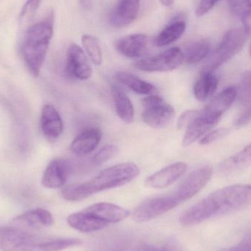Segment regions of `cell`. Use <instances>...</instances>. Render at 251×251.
<instances>
[{"mask_svg": "<svg viewBox=\"0 0 251 251\" xmlns=\"http://www.w3.org/2000/svg\"><path fill=\"white\" fill-rule=\"evenodd\" d=\"M250 54H251V46H250Z\"/></svg>", "mask_w": 251, "mask_h": 251, "instance_id": "41", "label": "cell"}, {"mask_svg": "<svg viewBox=\"0 0 251 251\" xmlns=\"http://www.w3.org/2000/svg\"><path fill=\"white\" fill-rule=\"evenodd\" d=\"M119 149L115 145L104 146L95 153L88 161V168H95L110 160L117 155Z\"/></svg>", "mask_w": 251, "mask_h": 251, "instance_id": "30", "label": "cell"}, {"mask_svg": "<svg viewBox=\"0 0 251 251\" xmlns=\"http://www.w3.org/2000/svg\"><path fill=\"white\" fill-rule=\"evenodd\" d=\"M72 166L68 160L56 158L49 164L43 175L41 184L46 188L57 189L66 184Z\"/></svg>", "mask_w": 251, "mask_h": 251, "instance_id": "12", "label": "cell"}, {"mask_svg": "<svg viewBox=\"0 0 251 251\" xmlns=\"http://www.w3.org/2000/svg\"><path fill=\"white\" fill-rule=\"evenodd\" d=\"M250 34V26L246 25L228 31L208 59L202 72H214L215 69L233 58L243 50Z\"/></svg>", "mask_w": 251, "mask_h": 251, "instance_id": "5", "label": "cell"}, {"mask_svg": "<svg viewBox=\"0 0 251 251\" xmlns=\"http://www.w3.org/2000/svg\"><path fill=\"white\" fill-rule=\"evenodd\" d=\"M228 131L229 130L227 128H220L214 131H210L201 139L200 144L208 145L214 143L219 139L225 137L228 134Z\"/></svg>", "mask_w": 251, "mask_h": 251, "instance_id": "33", "label": "cell"}, {"mask_svg": "<svg viewBox=\"0 0 251 251\" xmlns=\"http://www.w3.org/2000/svg\"><path fill=\"white\" fill-rule=\"evenodd\" d=\"M251 165V143L236 154L222 162L221 171L231 173Z\"/></svg>", "mask_w": 251, "mask_h": 251, "instance_id": "27", "label": "cell"}, {"mask_svg": "<svg viewBox=\"0 0 251 251\" xmlns=\"http://www.w3.org/2000/svg\"><path fill=\"white\" fill-rule=\"evenodd\" d=\"M218 251H241L239 249V248L237 246H233L231 248H226V249H223L221 250Z\"/></svg>", "mask_w": 251, "mask_h": 251, "instance_id": "40", "label": "cell"}, {"mask_svg": "<svg viewBox=\"0 0 251 251\" xmlns=\"http://www.w3.org/2000/svg\"><path fill=\"white\" fill-rule=\"evenodd\" d=\"M54 12L29 26L24 35L22 54L31 75L38 76L44 64L54 33Z\"/></svg>", "mask_w": 251, "mask_h": 251, "instance_id": "4", "label": "cell"}, {"mask_svg": "<svg viewBox=\"0 0 251 251\" xmlns=\"http://www.w3.org/2000/svg\"><path fill=\"white\" fill-rule=\"evenodd\" d=\"M187 170V165L185 162H175L148 177L145 184L151 188H165L181 178Z\"/></svg>", "mask_w": 251, "mask_h": 251, "instance_id": "13", "label": "cell"}, {"mask_svg": "<svg viewBox=\"0 0 251 251\" xmlns=\"http://www.w3.org/2000/svg\"><path fill=\"white\" fill-rule=\"evenodd\" d=\"M41 128L44 137L51 142L55 141L63 134V120L57 110L51 104H45L43 107Z\"/></svg>", "mask_w": 251, "mask_h": 251, "instance_id": "16", "label": "cell"}, {"mask_svg": "<svg viewBox=\"0 0 251 251\" xmlns=\"http://www.w3.org/2000/svg\"><path fill=\"white\" fill-rule=\"evenodd\" d=\"M80 2L85 8L90 9L92 4V0H80Z\"/></svg>", "mask_w": 251, "mask_h": 251, "instance_id": "38", "label": "cell"}, {"mask_svg": "<svg viewBox=\"0 0 251 251\" xmlns=\"http://www.w3.org/2000/svg\"><path fill=\"white\" fill-rule=\"evenodd\" d=\"M237 97L243 108L236 122V125L240 126L247 125L251 121V72L246 74L243 76L240 87L237 89Z\"/></svg>", "mask_w": 251, "mask_h": 251, "instance_id": "23", "label": "cell"}, {"mask_svg": "<svg viewBox=\"0 0 251 251\" xmlns=\"http://www.w3.org/2000/svg\"><path fill=\"white\" fill-rule=\"evenodd\" d=\"M66 72L71 77L81 81L87 80L92 76L89 60L77 44H71L68 49Z\"/></svg>", "mask_w": 251, "mask_h": 251, "instance_id": "10", "label": "cell"}, {"mask_svg": "<svg viewBox=\"0 0 251 251\" xmlns=\"http://www.w3.org/2000/svg\"><path fill=\"white\" fill-rule=\"evenodd\" d=\"M233 13L243 21L251 19V0H226Z\"/></svg>", "mask_w": 251, "mask_h": 251, "instance_id": "31", "label": "cell"}, {"mask_svg": "<svg viewBox=\"0 0 251 251\" xmlns=\"http://www.w3.org/2000/svg\"><path fill=\"white\" fill-rule=\"evenodd\" d=\"M237 247L241 251H251V236L246 237L241 243H239Z\"/></svg>", "mask_w": 251, "mask_h": 251, "instance_id": "37", "label": "cell"}, {"mask_svg": "<svg viewBox=\"0 0 251 251\" xmlns=\"http://www.w3.org/2000/svg\"><path fill=\"white\" fill-rule=\"evenodd\" d=\"M115 78L119 83L125 85L133 92L140 95H155L157 93L156 87L152 84L143 80L133 74L127 72H118Z\"/></svg>", "mask_w": 251, "mask_h": 251, "instance_id": "24", "label": "cell"}, {"mask_svg": "<svg viewBox=\"0 0 251 251\" xmlns=\"http://www.w3.org/2000/svg\"><path fill=\"white\" fill-rule=\"evenodd\" d=\"M184 62L181 49L173 47L153 57L136 62L135 67L145 72H167L178 69Z\"/></svg>", "mask_w": 251, "mask_h": 251, "instance_id": "8", "label": "cell"}, {"mask_svg": "<svg viewBox=\"0 0 251 251\" xmlns=\"http://www.w3.org/2000/svg\"><path fill=\"white\" fill-rule=\"evenodd\" d=\"M237 98V89L228 87L217 94L205 106L201 113L209 120L218 124L223 115L230 108Z\"/></svg>", "mask_w": 251, "mask_h": 251, "instance_id": "11", "label": "cell"}, {"mask_svg": "<svg viewBox=\"0 0 251 251\" xmlns=\"http://www.w3.org/2000/svg\"><path fill=\"white\" fill-rule=\"evenodd\" d=\"M160 1L164 6L168 7V6H171V4H174V1H175V0H160Z\"/></svg>", "mask_w": 251, "mask_h": 251, "instance_id": "39", "label": "cell"}, {"mask_svg": "<svg viewBox=\"0 0 251 251\" xmlns=\"http://www.w3.org/2000/svg\"><path fill=\"white\" fill-rule=\"evenodd\" d=\"M150 39L145 34H131L122 37L116 44V50L128 58H137L146 54L149 50Z\"/></svg>", "mask_w": 251, "mask_h": 251, "instance_id": "14", "label": "cell"}, {"mask_svg": "<svg viewBox=\"0 0 251 251\" xmlns=\"http://www.w3.org/2000/svg\"><path fill=\"white\" fill-rule=\"evenodd\" d=\"M143 111L142 119L149 126L161 128L167 126L175 116V110L162 97L148 96L143 100Z\"/></svg>", "mask_w": 251, "mask_h": 251, "instance_id": "6", "label": "cell"}, {"mask_svg": "<svg viewBox=\"0 0 251 251\" xmlns=\"http://www.w3.org/2000/svg\"><path fill=\"white\" fill-rule=\"evenodd\" d=\"M180 204L174 193L150 198L134 208L131 217L135 222H147L172 210Z\"/></svg>", "mask_w": 251, "mask_h": 251, "instance_id": "7", "label": "cell"}, {"mask_svg": "<svg viewBox=\"0 0 251 251\" xmlns=\"http://www.w3.org/2000/svg\"><path fill=\"white\" fill-rule=\"evenodd\" d=\"M111 92L118 116L125 123H131L134 119V109L129 97L122 87L116 84L112 85Z\"/></svg>", "mask_w": 251, "mask_h": 251, "instance_id": "22", "label": "cell"}, {"mask_svg": "<svg viewBox=\"0 0 251 251\" xmlns=\"http://www.w3.org/2000/svg\"><path fill=\"white\" fill-rule=\"evenodd\" d=\"M219 0H201L196 9V16L201 17L210 11Z\"/></svg>", "mask_w": 251, "mask_h": 251, "instance_id": "35", "label": "cell"}, {"mask_svg": "<svg viewBox=\"0 0 251 251\" xmlns=\"http://www.w3.org/2000/svg\"><path fill=\"white\" fill-rule=\"evenodd\" d=\"M199 110H187L181 115L178 121V127L179 129L187 128L189 125L196 119L199 115Z\"/></svg>", "mask_w": 251, "mask_h": 251, "instance_id": "34", "label": "cell"}, {"mask_svg": "<svg viewBox=\"0 0 251 251\" xmlns=\"http://www.w3.org/2000/svg\"><path fill=\"white\" fill-rule=\"evenodd\" d=\"M140 172L134 162L117 164L103 170L90 181L64 187L62 197L69 201H79L96 193L126 185L138 176Z\"/></svg>", "mask_w": 251, "mask_h": 251, "instance_id": "2", "label": "cell"}, {"mask_svg": "<svg viewBox=\"0 0 251 251\" xmlns=\"http://www.w3.org/2000/svg\"><path fill=\"white\" fill-rule=\"evenodd\" d=\"M67 222L74 229L82 233L96 232L109 226L85 210L69 215Z\"/></svg>", "mask_w": 251, "mask_h": 251, "instance_id": "20", "label": "cell"}, {"mask_svg": "<svg viewBox=\"0 0 251 251\" xmlns=\"http://www.w3.org/2000/svg\"><path fill=\"white\" fill-rule=\"evenodd\" d=\"M140 0H119L110 16V23L116 28L131 25L138 16Z\"/></svg>", "mask_w": 251, "mask_h": 251, "instance_id": "17", "label": "cell"}, {"mask_svg": "<svg viewBox=\"0 0 251 251\" xmlns=\"http://www.w3.org/2000/svg\"><path fill=\"white\" fill-rule=\"evenodd\" d=\"M251 203V184L228 186L210 193L184 211L180 215L179 223L185 227L199 225L235 212Z\"/></svg>", "mask_w": 251, "mask_h": 251, "instance_id": "1", "label": "cell"}, {"mask_svg": "<svg viewBox=\"0 0 251 251\" xmlns=\"http://www.w3.org/2000/svg\"><path fill=\"white\" fill-rule=\"evenodd\" d=\"M159 251H181L178 243L174 240L168 241Z\"/></svg>", "mask_w": 251, "mask_h": 251, "instance_id": "36", "label": "cell"}, {"mask_svg": "<svg viewBox=\"0 0 251 251\" xmlns=\"http://www.w3.org/2000/svg\"><path fill=\"white\" fill-rule=\"evenodd\" d=\"M82 44L90 60L94 64L100 66L102 63L103 55L98 40L92 35H84Z\"/></svg>", "mask_w": 251, "mask_h": 251, "instance_id": "29", "label": "cell"}, {"mask_svg": "<svg viewBox=\"0 0 251 251\" xmlns=\"http://www.w3.org/2000/svg\"><path fill=\"white\" fill-rule=\"evenodd\" d=\"M218 86V79L214 72H202L193 87V94L199 101H206L214 95Z\"/></svg>", "mask_w": 251, "mask_h": 251, "instance_id": "25", "label": "cell"}, {"mask_svg": "<svg viewBox=\"0 0 251 251\" xmlns=\"http://www.w3.org/2000/svg\"><path fill=\"white\" fill-rule=\"evenodd\" d=\"M186 30L185 22L175 21L164 28L155 39L156 47H166L179 39Z\"/></svg>", "mask_w": 251, "mask_h": 251, "instance_id": "26", "label": "cell"}, {"mask_svg": "<svg viewBox=\"0 0 251 251\" xmlns=\"http://www.w3.org/2000/svg\"><path fill=\"white\" fill-rule=\"evenodd\" d=\"M79 239H47L19 227H0L1 251H62L80 246Z\"/></svg>", "mask_w": 251, "mask_h": 251, "instance_id": "3", "label": "cell"}, {"mask_svg": "<svg viewBox=\"0 0 251 251\" xmlns=\"http://www.w3.org/2000/svg\"><path fill=\"white\" fill-rule=\"evenodd\" d=\"M210 51V43L206 39H200L191 43L186 49L184 61L195 64L206 58Z\"/></svg>", "mask_w": 251, "mask_h": 251, "instance_id": "28", "label": "cell"}, {"mask_svg": "<svg viewBox=\"0 0 251 251\" xmlns=\"http://www.w3.org/2000/svg\"><path fill=\"white\" fill-rule=\"evenodd\" d=\"M84 210L105 224H117L128 218L130 212L122 206L107 202L94 203Z\"/></svg>", "mask_w": 251, "mask_h": 251, "instance_id": "15", "label": "cell"}, {"mask_svg": "<svg viewBox=\"0 0 251 251\" xmlns=\"http://www.w3.org/2000/svg\"><path fill=\"white\" fill-rule=\"evenodd\" d=\"M217 125L218 124L204 117L199 111L196 119L186 128L181 144L184 147L190 146L199 139L202 138Z\"/></svg>", "mask_w": 251, "mask_h": 251, "instance_id": "21", "label": "cell"}, {"mask_svg": "<svg viewBox=\"0 0 251 251\" xmlns=\"http://www.w3.org/2000/svg\"><path fill=\"white\" fill-rule=\"evenodd\" d=\"M42 0H26L19 15V24L27 25L35 17Z\"/></svg>", "mask_w": 251, "mask_h": 251, "instance_id": "32", "label": "cell"}, {"mask_svg": "<svg viewBox=\"0 0 251 251\" xmlns=\"http://www.w3.org/2000/svg\"><path fill=\"white\" fill-rule=\"evenodd\" d=\"M213 170L211 166H203L190 173L177 187L174 194L180 203L193 198L199 193L212 178Z\"/></svg>", "mask_w": 251, "mask_h": 251, "instance_id": "9", "label": "cell"}, {"mask_svg": "<svg viewBox=\"0 0 251 251\" xmlns=\"http://www.w3.org/2000/svg\"><path fill=\"white\" fill-rule=\"evenodd\" d=\"M15 226L19 228H39L50 227L54 223L52 215L42 208L32 209L13 219Z\"/></svg>", "mask_w": 251, "mask_h": 251, "instance_id": "18", "label": "cell"}, {"mask_svg": "<svg viewBox=\"0 0 251 251\" xmlns=\"http://www.w3.org/2000/svg\"><path fill=\"white\" fill-rule=\"evenodd\" d=\"M101 130L98 128H90L78 134L71 145V151L79 156L89 154L94 151L101 140Z\"/></svg>", "mask_w": 251, "mask_h": 251, "instance_id": "19", "label": "cell"}]
</instances>
